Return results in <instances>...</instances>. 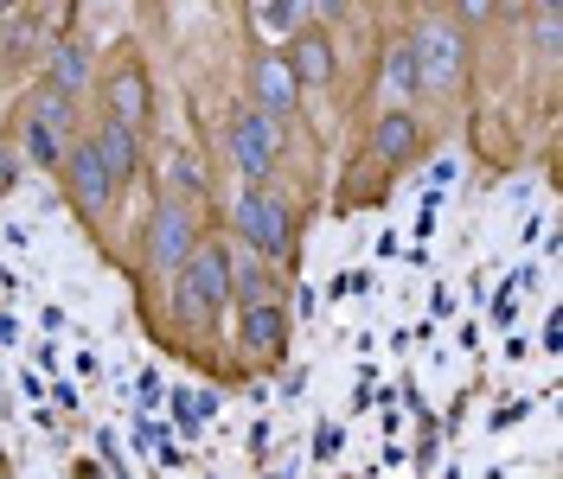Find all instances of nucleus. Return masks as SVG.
I'll use <instances>...</instances> for the list:
<instances>
[{"mask_svg":"<svg viewBox=\"0 0 563 479\" xmlns=\"http://www.w3.org/2000/svg\"><path fill=\"white\" fill-rule=\"evenodd\" d=\"M224 294H231V263H224V249H199V256H186V263H179L174 301H179L186 320L218 313V308H224Z\"/></svg>","mask_w":563,"mask_h":479,"instance_id":"obj_1","label":"nucleus"},{"mask_svg":"<svg viewBox=\"0 0 563 479\" xmlns=\"http://www.w3.org/2000/svg\"><path fill=\"white\" fill-rule=\"evenodd\" d=\"M238 224H244V237L263 249V256H282L288 249V211L269 199V192H244V205H238Z\"/></svg>","mask_w":563,"mask_h":479,"instance_id":"obj_2","label":"nucleus"},{"mask_svg":"<svg viewBox=\"0 0 563 479\" xmlns=\"http://www.w3.org/2000/svg\"><path fill=\"white\" fill-rule=\"evenodd\" d=\"M231 147H238V167L256 179V172L276 160V122H269L263 109H256V115H244V122H238V135H231Z\"/></svg>","mask_w":563,"mask_h":479,"instance_id":"obj_3","label":"nucleus"},{"mask_svg":"<svg viewBox=\"0 0 563 479\" xmlns=\"http://www.w3.org/2000/svg\"><path fill=\"white\" fill-rule=\"evenodd\" d=\"M186 256H192V224H186V211L161 205V224H154V263L179 269Z\"/></svg>","mask_w":563,"mask_h":479,"instance_id":"obj_4","label":"nucleus"},{"mask_svg":"<svg viewBox=\"0 0 563 479\" xmlns=\"http://www.w3.org/2000/svg\"><path fill=\"white\" fill-rule=\"evenodd\" d=\"M90 147H97V160H103V172H109V192H115V186L135 172V135L115 129V122H103V135L90 141Z\"/></svg>","mask_w":563,"mask_h":479,"instance_id":"obj_5","label":"nucleus"},{"mask_svg":"<svg viewBox=\"0 0 563 479\" xmlns=\"http://www.w3.org/2000/svg\"><path fill=\"white\" fill-rule=\"evenodd\" d=\"M58 129H65V97H52L33 115V129H26V154H33L38 167H58Z\"/></svg>","mask_w":563,"mask_h":479,"instance_id":"obj_6","label":"nucleus"},{"mask_svg":"<svg viewBox=\"0 0 563 479\" xmlns=\"http://www.w3.org/2000/svg\"><path fill=\"white\" fill-rule=\"evenodd\" d=\"M109 103H115V129H129L135 135V122L147 115V83H141V70H115V83H109Z\"/></svg>","mask_w":563,"mask_h":479,"instance_id":"obj_7","label":"nucleus"},{"mask_svg":"<svg viewBox=\"0 0 563 479\" xmlns=\"http://www.w3.org/2000/svg\"><path fill=\"white\" fill-rule=\"evenodd\" d=\"M256 90H263L269 115L295 109V70H288V58H263V65H256Z\"/></svg>","mask_w":563,"mask_h":479,"instance_id":"obj_8","label":"nucleus"},{"mask_svg":"<svg viewBox=\"0 0 563 479\" xmlns=\"http://www.w3.org/2000/svg\"><path fill=\"white\" fill-rule=\"evenodd\" d=\"M422 83H442V77H455V33H442V26H429V33H422Z\"/></svg>","mask_w":563,"mask_h":479,"instance_id":"obj_9","label":"nucleus"},{"mask_svg":"<svg viewBox=\"0 0 563 479\" xmlns=\"http://www.w3.org/2000/svg\"><path fill=\"white\" fill-rule=\"evenodd\" d=\"M70 179H77V199H84V205H103L109 199V172H103V160H97V147H77V154H70Z\"/></svg>","mask_w":563,"mask_h":479,"instance_id":"obj_10","label":"nucleus"},{"mask_svg":"<svg viewBox=\"0 0 563 479\" xmlns=\"http://www.w3.org/2000/svg\"><path fill=\"white\" fill-rule=\"evenodd\" d=\"M295 70L314 77V83H327V77H333V52H327V38H301V45H295Z\"/></svg>","mask_w":563,"mask_h":479,"instance_id":"obj_11","label":"nucleus"},{"mask_svg":"<svg viewBox=\"0 0 563 479\" xmlns=\"http://www.w3.org/2000/svg\"><path fill=\"white\" fill-rule=\"evenodd\" d=\"M410 141H417V129H410V115H385V122H378V154H385V160H397V154H410Z\"/></svg>","mask_w":563,"mask_h":479,"instance_id":"obj_12","label":"nucleus"},{"mask_svg":"<svg viewBox=\"0 0 563 479\" xmlns=\"http://www.w3.org/2000/svg\"><path fill=\"white\" fill-rule=\"evenodd\" d=\"M244 339H250V345H276V339H282V313L269 308V301H256V308H250Z\"/></svg>","mask_w":563,"mask_h":479,"instance_id":"obj_13","label":"nucleus"},{"mask_svg":"<svg viewBox=\"0 0 563 479\" xmlns=\"http://www.w3.org/2000/svg\"><path fill=\"white\" fill-rule=\"evenodd\" d=\"M174 410H179V428H206V422H211V397H199V390H179Z\"/></svg>","mask_w":563,"mask_h":479,"instance_id":"obj_14","label":"nucleus"},{"mask_svg":"<svg viewBox=\"0 0 563 479\" xmlns=\"http://www.w3.org/2000/svg\"><path fill=\"white\" fill-rule=\"evenodd\" d=\"M390 83H397L404 97H410V90L422 83V70H417V52H390Z\"/></svg>","mask_w":563,"mask_h":479,"instance_id":"obj_15","label":"nucleus"},{"mask_svg":"<svg viewBox=\"0 0 563 479\" xmlns=\"http://www.w3.org/2000/svg\"><path fill=\"white\" fill-rule=\"evenodd\" d=\"M77 77H84V58H77V52H58V83H77Z\"/></svg>","mask_w":563,"mask_h":479,"instance_id":"obj_16","label":"nucleus"},{"mask_svg":"<svg viewBox=\"0 0 563 479\" xmlns=\"http://www.w3.org/2000/svg\"><path fill=\"white\" fill-rule=\"evenodd\" d=\"M512 301H519V281H506V288H499V301H493V320H512Z\"/></svg>","mask_w":563,"mask_h":479,"instance_id":"obj_17","label":"nucleus"},{"mask_svg":"<svg viewBox=\"0 0 563 479\" xmlns=\"http://www.w3.org/2000/svg\"><path fill=\"white\" fill-rule=\"evenodd\" d=\"M256 20H269V26H288V20H295V7H288V0H276V7H263Z\"/></svg>","mask_w":563,"mask_h":479,"instance_id":"obj_18","label":"nucleus"}]
</instances>
